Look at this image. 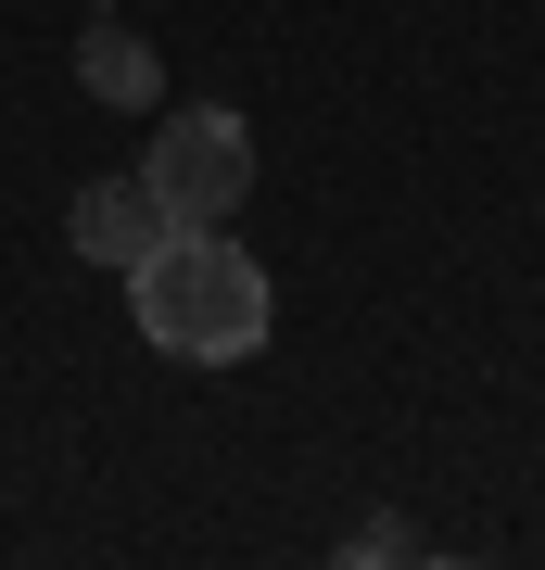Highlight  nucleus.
Instances as JSON below:
<instances>
[{
    "label": "nucleus",
    "instance_id": "nucleus-1",
    "mask_svg": "<svg viewBox=\"0 0 545 570\" xmlns=\"http://www.w3.org/2000/svg\"><path fill=\"white\" fill-rule=\"evenodd\" d=\"M127 317H140V343L178 355V367H242V355H266V330H280V292H266V266L242 254V228H165V242L127 266Z\"/></svg>",
    "mask_w": 545,
    "mask_h": 570
},
{
    "label": "nucleus",
    "instance_id": "nucleus-2",
    "mask_svg": "<svg viewBox=\"0 0 545 570\" xmlns=\"http://www.w3.org/2000/svg\"><path fill=\"white\" fill-rule=\"evenodd\" d=\"M140 178L165 190V216H178V228H242V204H254V127L216 115V102H191V115L153 127Z\"/></svg>",
    "mask_w": 545,
    "mask_h": 570
},
{
    "label": "nucleus",
    "instance_id": "nucleus-3",
    "mask_svg": "<svg viewBox=\"0 0 545 570\" xmlns=\"http://www.w3.org/2000/svg\"><path fill=\"white\" fill-rule=\"evenodd\" d=\"M64 228H77V254H89V266H115V279H127V266H140V254H153L178 216H165V190L140 178V165H127V178H89Z\"/></svg>",
    "mask_w": 545,
    "mask_h": 570
},
{
    "label": "nucleus",
    "instance_id": "nucleus-4",
    "mask_svg": "<svg viewBox=\"0 0 545 570\" xmlns=\"http://www.w3.org/2000/svg\"><path fill=\"white\" fill-rule=\"evenodd\" d=\"M77 89H89V102H115V115H140V102H165V63H153L140 26L89 13V39H77Z\"/></svg>",
    "mask_w": 545,
    "mask_h": 570
}]
</instances>
